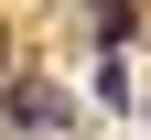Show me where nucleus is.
Returning a JSON list of instances; mask_svg holds the SVG:
<instances>
[{"label": "nucleus", "instance_id": "nucleus-1", "mask_svg": "<svg viewBox=\"0 0 151 140\" xmlns=\"http://www.w3.org/2000/svg\"><path fill=\"white\" fill-rule=\"evenodd\" d=\"M0 108H11V129H32V140H43V129H76V108H65L54 86H11Z\"/></svg>", "mask_w": 151, "mask_h": 140}, {"label": "nucleus", "instance_id": "nucleus-2", "mask_svg": "<svg viewBox=\"0 0 151 140\" xmlns=\"http://www.w3.org/2000/svg\"><path fill=\"white\" fill-rule=\"evenodd\" d=\"M86 22H97V43H108V54H129V32H140V11H129V0H86Z\"/></svg>", "mask_w": 151, "mask_h": 140}]
</instances>
